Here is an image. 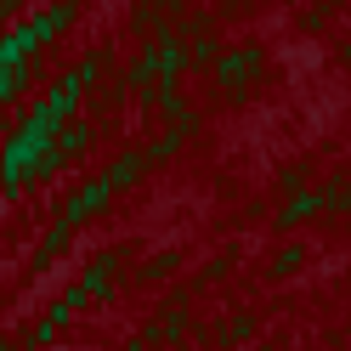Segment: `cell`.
<instances>
[{
	"instance_id": "obj_5",
	"label": "cell",
	"mask_w": 351,
	"mask_h": 351,
	"mask_svg": "<svg viewBox=\"0 0 351 351\" xmlns=\"http://www.w3.org/2000/svg\"><path fill=\"white\" fill-rule=\"evenodd\" d=\"M300 261H306V250L295 244V250H283V255H278V267H272V272L283 278V272H295V267H300Z\"/></svg>"
},
{
	"instance_id": "obj_3",
	"label": "cell",
	"mask_w": 351,
	"mask_h": 351,
	"mask_svg": "<svg viewBox=\"0 0 351 351\" xmlns=\"http://www.w3.org/2000/svg\"><path fill=\"white\" fill-rule=\"evenodd\" d=\"M255 62H261V51H250V46H244V51H232V57H221V62H215V74H221L232 91H244V80L255 74Z\"/></svg>"
},
{
	"instance_id": "obj_1",
	"label": "cell",
	"mask_w": 351,
	"mask_h": 351,
	"mask_svg": "<svg viewBox=\"0 0 351 351\" xmlns=\"http://www.w3.org/2000/svg\"><path fill=\"white\" fill-rule=\"evenodd\" d=\"M91 74H97V62H85V69H74V74L62 80V85H57V91H51L46 102L34 108V119H29L23 130H17V142H12V159H6V165H12V176L23 170V165L34 159V153H46V147L57 142V125L74 114V97L85 91V85H91Z\"/></svg>"
},
{
	"instance_id": "obj_2",
	"label": "cell",
	"mask_w": 351,
	"mask_h": 351,
	"mask_svg": "<svg viewBox=\"0 0 351 351\" xmlns=\"http://www.w3.org/2000/svg\"><path fill=\"white\" fill-rule=\"evenodd\" d=\"M69 17H74V6H69V0H62V6H51L46 17H34L29 29H17V34L6 40V62H12V69H17V62H23V57H29L34 46H46V40H51V34L62 29V23H69Z\"/></svg>"
},
{
	"instance_id": "obj_4",
	"label": "cell",
	"mask_w": 351,
	"mask_h": 351,
	"mask_svg": "<svg viewBox=\"0 0 351 351\" xmlns=\"http://www.w3.org/2000/svg\"><path fill=\"white\" fill-rule=\"evenodd\" d=\"M85 142H91V130H85V125H69V130H57V153H62V159L85 153Z\"/></svg>"
}]
</instances>
